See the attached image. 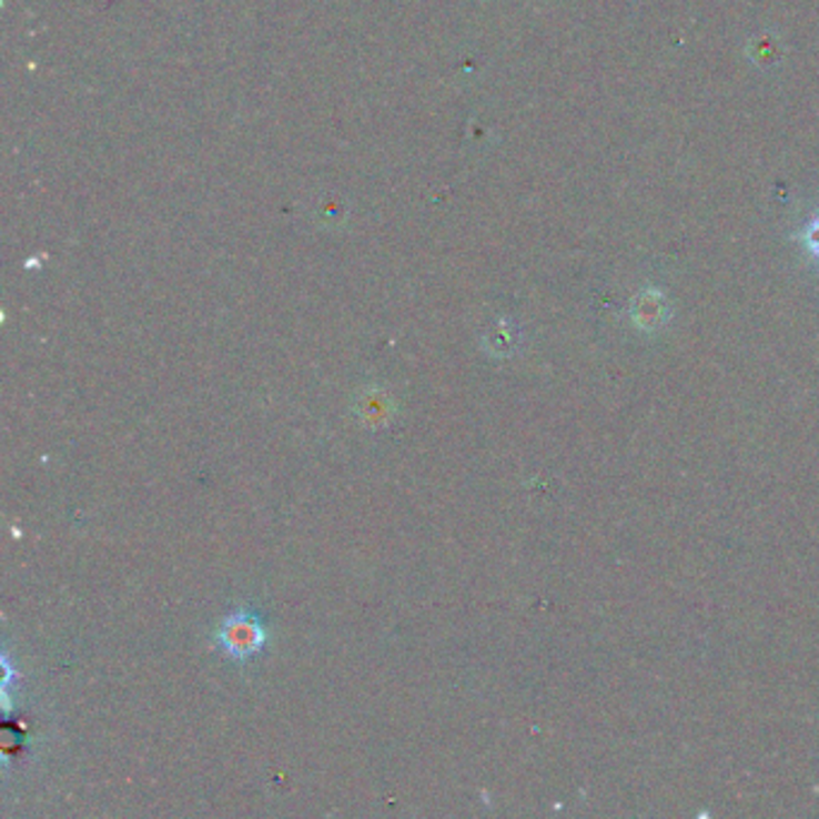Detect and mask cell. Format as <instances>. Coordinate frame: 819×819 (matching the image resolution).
Listing matches in <instances>:
<instances>
[{"label": "cell", "instance_id": "1", "mask_svg": "<svg viewBox=\"0 0 819 819\" xmlns=\"http://www.w3.org/2000/svg\"><path fill=\"white\" fill-rule=\"evenodd\" d=\"M216 641L233 658H251L262 651L267 641L265 623L253 610H239L222 623L216 633Z\"/></svg>", "mask_w": 819, "mask_h": 819}, {"label": "cell", "instance_id": "2", "mask_svg": "<svg viewBox=\"0 0 819 819\" xmlns=\"http://www.w3.org/2000/svg\"><path fill=\"white\" fill-rule=\"evenodd\" d=\"M802 241H806L808 251L819 260V216L806 229V233H802Z\"/></svg>", "mask_w": 819, "mask_h": 819}]
</instances>
